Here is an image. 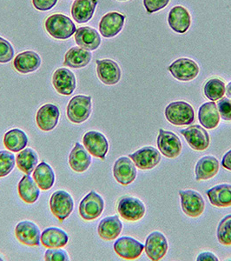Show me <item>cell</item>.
Returning <instances> with one entry per match:
<instances>
[{
	"mask_svg": "<svg viewBox=\"0 0 231 261\" xmlns=\"http://www.w3.org/2000/svg\"><path fill=\"white\" fill-rule=\"evenodd\" d=\"M45 30L53 39L66 40L74 35L76 25L71 18L64 14L56 13L45 20Z\"/></svg>",
	"mask_w": 231,
	"mask_h": 261,
	"instance_id": "cell-1",
	"label": "cell"
},
{
	"mask_svg": "<svg viewBox=\"0 0 231 261\" xmlns=\"http://www.w3.org/2000/svg\"><path fill=\"white\" fill-rule=\"evenodd\" d=\"M165 117L172 125H189L195 121V112L192 106L184 101H176L165 108Z\"/></svg>",
	"mask_w": 231,
	"mask_h": 261,
	"instance_id": "cell-2",
	"label": "cell"
},
{
	"mask_svg": "<svg viewBox=\"0 0 231 261\" xmlns=\"http://www.w3.org/2000/svg\"><path fill=\"white\" fill-rule=\"evenodd\" d=\"M92 111V97L77 95L69 102L66 113L70 121L74 124H81L89 119Z\"/></svg>",
	"mask_w": 231,
	"mask_h": 261,
	"instance_id": "cell-3",
	"label": "cell"
},
{
	"mask_svg": "<svg viewBox=\"0 0 231 261\" xmlns=\"http://www.w3.org/2000/svg\"><path fill=\"white\" fill-rule=\"evenodd\" d=\"M118 212L124 220L136 222L145 216L146 205L141 199L131 196H124L119 199Z\"/></svg>",
	"mask_w": 231,
	"mask_h": 261,
	"instance_id": "cell-4",
	"label": "cell"
},
{
	"mask_svg": "<svg viewBox=\"0 0 231 261\" xmlns=\"http://www.w3.org/2000/svg\"><path fill=\"white\" fill-rule=\"evenodd\" d=\"M50 211L60 221L67 219L74 209V200L66 191H56L50 199Z\"/></svg>",
	"mask_w": 231,
	"mask_h": 261,
	"instance_id": "cell-5",
	"label": "cell"
},
{
	"mask_svg": "<svg viewBox=\"0 0 231 261\" xmlns=\"http://www.w3.org/2000/svg\"><path fill=\"white\" fill-rule=\"evenodd\" d=\"M168 70L176 80L183 82L195 80L200 72L199 65L194 60L187 58L175 60L168 67Z\"/></svg>",
	"mask_w": 231,
	"mask_h": 261,
	"instance_id": "cell-6",
	"label": "cell"
},
{
	"mask_svg": "<svg viewBox=\"0 0 231 261\" xmlns=\"http://www.w3.org/2000/svg\"><path fill=\"white\" fill-rule=\"evenodd\" d=\"M104 200L98 193L92 191L83 198L79 205V214L87 221L98 219L104 212Z\"/></svg>",
	"mask_w": 231,
	"mask_h": 261,
	"instance_id": "cell-7",
	"label": "cell"
},
{
	"mask_svg": "<svg viewBox=\"0 0 231 261\" xmlns=\"http://www.w3.org/2000/svg\"><path fill=\"white\" fill-rule=\"evenodd\" d=\"M183 212L187 216H201L205 208V202L201 194L194 190L179 191Z\"/></svg>",
	"mask_w": 231,
	"mask_h": 261,
	"instance_id": "cell-8",
	"label": "cell"
},
{
	"mask_svg": "<svg viewBox=\"0 0 231 261\" xmlns=\"http://www.w3.org/2000/svg\"><path fill=\"white\" fill-rule=\"evenodd\" d=\"M157 143L161 153L166 158L176 159L181 154L183 148L181 140L172 132L160 129Z\"/></svg>",
	"mask_w": 231,
	"mask_h": 261,
	"instance_id": "cell-9",
	"label": "cell"
},
{
	"mask_svg": "<svg viewBox=\"0 0 231 261\" xmlns=\"http://www.w3.org/2000/svg\"><path fill=\"white\" fill-rule=\"evenodd\" d=\"M83 143L90 154L103 161L105 160L109 151V142L104 134L96 130L88 132L83 136Z\"/></svg>",
	"mask_w": 231,
	"mask_h": 261,
	"instance_id": "cell-10",
	"label": "cell"
},
{
	"mask_svg": "<svg viewBox=\"0 0 231 261\" xmlns=\"http://www.w3.org/2000/svg\"><path fill=\"white\" fill-rule=\"evenodd\" d=\"M180 133L182 135H184L190 147L196 151H205L210 146V135L207 130L201 125H190Z\"/></svg>",
	"mask_w": 231,
	"mask_h": 261,
	"instance_id": "cell-11",
	"label": "cell"
},
{
	"mask_svg": "<svg viewBox=\"0 0 231 261\" xmlns=\"http://www.w3.org/2000/svg\"><path fill=\"white\" fill-rule=\"evenodd\" d=\"M145 249V246L139 241L131 237H121L114 243L115 253L125 259H136L139 258Z\"/></svg>",
	"mask_w": 231,
	"mask_h": 261,
	"instance_id": "cell-12",
	"label": "cell"
},
{
	"mask_svg": "<svg viewBox=\"0 0 231 261\" xmlns=\"http://www.w3.org/2000/svg\"><path fill=\"white\" fill-rule=\"evenodd\" d=\"M146 254L151 260L158 261L165 256L169 248L165 236L160 231H153L146 239Z\"/></svg>",
	"mask_w": 231,
	"mask_h": 261,
	"instance_id": "cell-13",
	"label": "cell"
},
{
	"mask_svg": "<svg viewBox=\"0 0 231 261\" xmlns=\"http://www.w3.org/2000/svg\"><path fill=\"white\" fill-rule=\"evenodd\" d=\"M129 158L139 169L151 170L160 163L161 153L153 146H145L129 155Z\"/></svg>",
	"mask_w": 231,
	"mask_h": 261,
	"instance_id": "cell-14",
	"label": "cell"
},
{
	"mask_svg": "<svg viewBox=\"0 0 231 261\" xmlns=\"http://www.w3.org/2000/svg\"><path fill=\"white\" fill-rule=\"evenodd\" d=\"M125 22V16L117 12H109L101 18L99 32L106 39H111L121 33Z\"/></svg>",
	"mask_w": 231,
	"mask_h": 261,
	"instance_id": "cell-15",
	"label": "cell"
},
{
	"mask_svg": "<svg viewBox=\"0 0 231 261\" xmlns=\"http://www.w3.org/2000/svg\"><path fill=\"white\" fill-rule=\"evenodd\" d=\"M136 166L130 158H119L113 166V175L115 180L123 186L131 184L136 178Z\"/></svg>",
	"mask_w": 231,
	"mask_h": 261,
	"instance_id": "cell-16",
	"label": "cell"
},
{
	"mask_svg": "<svg viewBox=\"0 0 231 261\" xmlns=\"http://www.w3.org/2000/svg\"><path fill=\"white\" fill-rule=\"evenodd\" d=\"M52 85L56 92L61 95L70 96L77 87L74 73L67 68H59L52 77Z\"/></svg>",
	"mask_w": 231,
	"mask_h": 261,
	"instance_id": "cell-17",
	"label": "cell"
},
{
	"mask_svg": "<svg viewBox=\"0 0 231 261\" xmlns=\"http://www.w3.org/2000/svg\"><path fill=\"white\" fill-rule=\"evenodd\" d=\"M98 79L107 86H114L121 80V69L118 63L111 60H97Z\"/></svg>",
	"mask_w": 231,
	"mask_h": 261,
	"instance_id": "cell-18",
	"label": "cell"
},
{
	"mask_svg": "<svg viewBox=\"0 0 231 261\" xmlns=\"http://www.w3.org/2000/svg\"><path fill=\"white\" fill-rule=\"evenodd\" d=\"M16 237L20 243L30 246H40L41 233L39 226L32 221H21L15 228Z\"/></svg>",
	"mask_w": 231,
	"mask_h": 261,
	"instance_id": "cell-19",
	"label": "cell"
},
{
	"mask_svg": "<svg viewBox=\"0 0 231 261\" xmlns=\"http://www.w3.org/2000/svg\"><path fill=\"white\" fill-rule=\"evenodd\" d=\"M60 109L53 104H45L39 108L36 122L39 129L44 132L53 130L59 124L60 120Z\"/></svg>",
	"mask_w": 231,
	"mask_h": 261,
	"instance_id": "cell-20",
	"label": "cell"
},
{
	"mask_svg": "<svg viewBox=\"0 0 231 261\" xmlns=\"http://www.w3.org/2000/svg\"><path fill=\"white\" fill-rule=\"evenodd\" d=\"M168 24L172 31L184 34L191 25V16L189 11L182 6H174L169 12Z\"/></svg>",
	"mask_w": 231,
	"mask_h": 261,
	"instance_id": "cell-21",
	"label": "cell"
},
{
	"mask_svg": "<svg viewBox=\"0 0 231 261\" xmlns=\"http://www.w3.org/2000/svg\"><path fill=\"white\" fill-rule=\"evenodd\" d=\"M41 58L39 54L33 50H27L15 57L13 65L16 71L19 73L27 74L37 71L41 65Z\"/></svg>",
	"mask_w": 231,
	"mask_h": 261,
	"instance_id": "cell-22",
	"label": "cell"
},
{
	"mask_svg": "<svg viewBox=\"0 0 231 261\" xmlns=\"http://www.w3.org/2000/svg\"><path fill=\"white\" fill-rule=\"evenodd\" d=\"M75 41L81 48L87 50H95L101 45L99 33L92 27H84L78 28L75 33Z\"/></svg>",
	"mask_w": 231,
	"mask_h": 261,
	"instance_id": "cell-23",
	"label": "cell"
},
{
	"mask_svg": "<svg viewBox=\"0 0 231 261\" xmlns=\"http://www.w3.org/2000/svg\"><path fill=\"white\" fill-rule=\"evenodd\" d=\"M98 0H75L71 6V16L77 24L87 23L92 19Z\"/></svg>",
	"mask_w": 231,
	"mask_h": 261,
	"instance_id": "cell-24",
	"label": "cell"
},
{
	"mask_svg": "<svg viewBox=\"0 0 231 261\" xmlns=\"http://www.w3.org/2000/svg\"><path fill=\"white\" fill-rule=\"evenodd\" d=\"M69 164L71 169L76 172H85L92 164V157L84 146L76 143L69 156Z\"/></svg>",
	"mask_w": 231,
	"mask_h": 261,
	"instance_id": "cell-25",
	"label": "cell"
},
{
	"mask_svg": "<svg viewBox=\"0 0 231 261\" xmlns=\"http://www.w3.org/2000/svg\"><path fill=\"white\" fill-rule=\"evenodd\" d=\"M123 229V224L119 216L106 217L101 220L98 225V232L104 241H113L119 237Z\"/></svg>",
	"mask_w": 231,
	"mask_h": 261,
	"instance_id": "cell-26",
	"label": "cell"
},
{
	"mask_svg": "<svg viewBox=\"0 0 231 261\" xmlns=\"http://www.w3.org/2000/svg\"><path fill=\"white\" fill-rule=\"evenodd\" d=\"M219 171V161L214 156H205L199 160L195 168L197 181L214 178Z\"/></svg>",
	"mask_w": 231,
	"mask_h": 261,
	"instance_id": "cell-27",
	"label": "cell"
},
{
	"mask_svg": "<svg viewBox=\"0 0 231 261\" xmlns=\"http://www.w3.org/2000/svg\"><path fill=\"white\" fill-rule=\"evenodd\" d=\"M40 241L46 248H62L68 243L69 236L62 229L49 227L42 232Z\"/></svg>",
	"mask_w": 231,
	"mask_h": 261,
	"instance_id": "cell-28",
	"label": "cell"
},
{
	"mask_svg": "<svg viewBox=\"0 0 231 261\" xmlns=\"http://www.w3.org/2000/svg\"><path fill=\"white\" fill-rule=\"evenodd\" d=\"M219 112L216 103L207 102L201 105L198 111L199 122L206 129H215L220 123Z\"/></svg>",
	"mask_w": 231,
	"mask_h": 261,
	"instance_id": "cell-29",
	"label": "cell"
},
{
	"mask_svg": "<svg viewBox=\"0 0 231 261\" xmlns=\"http://www.w3.org/2000/svg\"><path fill=\"white\" fill-rule=\"evenodd\" d=\"M18 190L19 197L27 204L35 203L40 195V188L36 181L28 174L24 175L19 181Z\"/></svg>",
	"mask_w": 231,
	"mask_h": 261,
	"instance_id": "cell-30",
	"label": "cell"
},
{
	"mask_svg": "<svg viewBox=\"0 0 231 261\" xmlns=\"http://www.w3.org/2000/svg\"><path fill=\"white\" fill-rule=\"evenodd\" d=\"M207 196L214 206L229 207L231 206V185H217L207 191Z\"/></svg>",
	"mask_w": 231,
	"mask_h": 261,
	"instance_id": "cell-31",
	"label": "cell"
},
{
	"mask_svg": "<svg viewBox=\"0 0 231 261\" xmlns=\"http://www.w3.org/2000/svg\"><path fill=\"white\" fill-rule=\"evenodd\" d=\"M92 59L90 50L81 47H72L66 53L64 65L71 68H83L89 65Z\"/></svg>",
	"mask_w": 231,
	"mask_h": 261,
	"instance_id": "cell-32",
	"label": "cell"
},
{
	"mask_svg": "<svg viewBox=\"0 0 231 261\" xmlns=\"http://www.w3.org/2000/svg\"><path fill=\"white\" fill-rule=\"evenodd\" d=\"M33 179L43 191L50 190L55 183V172L51 166L45 162H41L33 171Z\"/></svg>",
	"mask_w": 231,
	"mask_h": 261,
	"instance_id": "cell-33",
	"label": "cell"
},
{
	"mask_svg": "<svg viewBox=\"0 0 231 261\" xmlns=\"http://www.w3.org/2000/svg\"><path fill=\"white\" fill-rule=\"evenodd\" d=\"M28 144V137L24 130L15 128L7 132L4 136V145L12 152H19Z\"/></svg>",
	"mask_w": 231,
	"mask_h": 261,
	"instance_id": "cell-34",
	"label": "cell"
},
{
	"mask_svg": "<svg viewBox=\"0 0 231 261\" xmlns=\"http://www.w3.org/2000/svg\"><path fill=\"white\" fill-rule=\"evenodd\" d=\"M39 163V156L33 149L24 148L19 151L16 158V164L18 169L24 172L25 174L30 175L35 170Z\"/></svg>",
	"mask_w": 231,
	"mask_h": 261,
	"instance_id": "cell-35",
	"label": "cell"
},
{
	"mask_svg": "<svg viewBox=\"0 0 231 261\" xmlns=\"http://www.w3.org/2000/svg\"><path fill=\"white\" fill-rule=\"evenodd\" d=\"M204 92L205 97L210 100H219L225 94V83L218 77L211 79L205 83Z\"/></svg>",
	"mask_w": 231,
	"mask_h": 261,
	"instance_id": "cell-36",
	"label": "cell"
},
{
	"mask_svg": "<svg viewBox=\"0 0 231 261\" xmlns=\"http://www.w3.org/2000/svg\"><path fill=\"white\" fill-rule=\"evenodd\" d=\"M217 240L223 246H231V214L224 217L217 227Z\"/></svg>",
	"mask_w": 231,
	"mask_h": 261,
	"instance_id": "cell-37",
	"label": "cell"
},
{
	"mask_svg": "<svg viewBox=\"0 0 231 261\" xmlns=\"http://www.w3.org/2000/svg\"><path fill=\"white\" fill-rule=\"evenodd\" d=\"M15 164V156L12 151H0V178L10 174Z\"/></svg>",
	"mask_w": 231,
	"mask_h": 261,
	"instance_id": "cell-38",
	"label": "cell"
},
{
	"mask_svg": "<svg viewBox=\"0 0 231 261\" xmlns=\"http://www.w3.org/2000/svg\"><path fill=\"white\" fill-rule=\"evenodd\" d=\"M14 57V49L12 44L8 40L0 37V63H6L12 61Z\"/></svg>",
	"mask_w": 231,
	"mask_h": 261,
	"instance_id": "cell-39",
	"label": "cell"
},
{
	"mask_svg": "<svg viewBox=\"0 0 231 261\" xmlns=\"http://www.w3.org/2000/svg\"><path fill=\"white\" fill-rule=\"evenodd\" d=\"M45 259L46 261H68V254L62 248H48L45 252Z\"/></svg>",
	"mask_w": 231,
	"mask_h": 261,
	"instance_id": "cell-40",
	"label": "cell"
},
{
	"mask_svg": "<svg viewBox=\"0 0 231 261\" xmlns=\"http://www.w3.org/2000/svg\"><path fill=\"white\" fill-rule=\"evenodd\" d=\"M169 2L170 0H143V6L148 14H152L164 9Z\"/></svg>",
	"mask_w": 231,
	"mask_h": 261,
	"instance_id": "cell-41",
	"label": "cell"
},
{
	"mask_svg": "<svg viewBox=\"0 0 231 261\" xmlns=\"http://www.w3.org/2000/svg\"><path fill=\"white\" fill-rule=\"evenodd\" d=\"M220 117L225 121H231V99L222 98L217 103Z\"/></svg>",
	"mask_w": 231,
	"mask_h": 261,
	"instance_id": "cell-42",
	"label": "cell"
},
{
	"mask_svg": "<svg viewBox=\"0 0 231 261\" xmlns=\"http://www.w3.org/2000/svg\"><path fill=\"white\" fill-rule=\"evenodd\" d=\"M59 0H33L34 8L41 12H46L52 9Z\"/></svg>",
	"mask_w": 231,
	"mask_h": 261,
	"instance_id": "cell-43",
	"label": "cell"
},
{
	"mask_svg": "<svg viewBox=\"0 0 231 261\" xmlns=\"http://www.w3.org/2000/svg\"><path fill=\"white\" fill-rule=\"evenodd\" d=\"M197 261H218V258L212 252H201L196 258Z\"/></svg>",
	"mask_w": 231,
	"mask_h": 261,
	"instance_id": "cell-44",
	"label": "cell"
},
{
	"mask_svg": "<svg viewBox=\"0 0 231 261\" xmlns=\"http://www.w3.org/2000/svg\"><path fill=\"white\" fill-rule=\"evenodd\" d=\"M222 166H223V168L231 171V150L227 151L222 157Z\"/></svg>",
	"mask_w": 231,
	"mask_h": 261,
	"instance_id": "cell-45",
	"label": "cell"
},
{
	"mask_svg": "<svg viewBox=\"0 0 231 261\" xmlns=\"http://www.w3.org/2000/svg\"><path fill=\"white\" fill-rule=\"evenodd\" d=\"M226 95L228 98L231 99V82L228 84V86L226 87Z\"/></svg>",
	"mask_w": 231,
	"mask_h": 261,
	"instance_id": "cell-46",
	"label": "cell"
},
{
	"mask_svg": "<svg viewBox=\"0 0 231 261\" xmlns=\"http://www.w3.org/2000/svg\"><path fill=\"white\" fill-rule=\"evenodd\" d=\"M119 1H127V0H119Z\"/></svg>",
	"mask_w": 231,
	"mask_h": 261,
	"instance_id": "cell-47",
	"label": "cell"
},
{
	"mask_svg": "<svg viewBox=\"0 0 231 261\" xmlns=\"http://www.w3.org/2000/svg\"><path fill=\"white\" fill-rule=\"evenodd\" d=\"M0 260H2V258H0Z\"/></svg>",
	"mask_w": 231,
	"mask_h": 261,
	"instance_id": "cell-48",
	"label": "cell"
}]
</instances>
